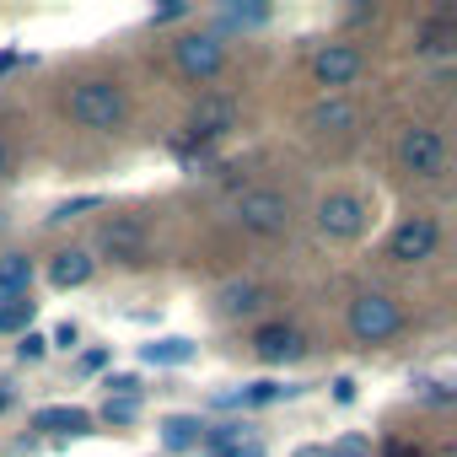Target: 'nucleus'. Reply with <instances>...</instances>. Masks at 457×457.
I'll return each instance as SVG.
<instances>
[{
    "label": "nucleus",
    "mask_w": 457,
    "mask_h": 457,
    "mask_svg": "<svg viewBox=\"0 0 457 457\" xmlns=\"http://www.w3.org/2000/svg\"><path fill=\"white\" fill-rule=\"evenodd\" d=\"M140 361L145 366H188L194 361V345L178 339V334L172 339H151V345H140Z\"/></svg>",
    "instance_id": "obj_16"
},
{
    "label": "nucleus",
    "mask_w": 457,
    "mask_h": 457,
    "mask_svg": "<svg viewBox=\"0 0 457 457\" xmlns=\"http://www.w3.org/2000/svg\"><path fill=\"white\" fill-rule=\"evenodd\" d=\"M232 124H237V103H232V97H204V103L194 108V119H188L194 140H215V135H226Z\"/></svg>",
    "instance_id": "obj_10"
},
{
    "label": "nucleus",
    "mask_w": 457,
    "mask_h": 457,
    "mask_svg": "<svg viewBox=\"0 0 457 457\" xmlns=\"http://www.w3.org/2000/svg\"><path fill=\"white\" fill-rule=\"evenodd\" d=\"M28 286H33V259H22V253H6V259H0V307H6V302H17Z\"/></svg>",
    "instance_id": "obj_15"
},
{
    "label": "nucleus",
    "mask_w": 457,
    "mask_h": 457,
    "mask_svg": "<svg viewBox=\"0 0 457 457\" xmlns=\"http://www.w3.org/2000/svg\"><path fill=\"white\" fill-rule=\"evenodd\" d=\"M253 350H259V361H296L302 355V334L286 328V323H270V328L253 334Z\"/></svg>",
    "instance_id": "obj_11"
},
{
    "label": "nucleus",
    "mask_w": 457,
    "mask_h": 457,
    "mask_svg": "<svg viewBox=\"0 0 457 457\" xmlns=\"http://www.w3.org/2000/svg\"><path fill=\"white\" fill-rule=\"evenodd\" d=\"M199 441H204V425H199L194 414L162 420V446H167V452H188V446H199Z\"/></svg>",
    "instance_id": "obj_17"
},
{
    "label": "nucleus",
    "mask_w": 457,
    "mask_h": 457,
    "mask_svg": "<svg viewBox=\"0 0 457 457\" xmlns=\"http://www.w3.org/2000/svg\"><path fill=\"white\" fill-rule=\"evenodd\" d=\"M312 71H318L323 87H350V81L361 76V49H350V44H328V49H318Z\"/></svg>",
    "instance_id": "obj_9"
},
{
    "label": "nucleus",
    "mask_w": 457,
    "mask_h": 457,
    "mask_svg": "<svg viewBox=\"0 0 457 457\" xmlns=\"http://www.w3.org/2000/svg\"><path fill=\"white\" fill-rule=\"evenodd\" d=\"M398 162H403L409 172H420V178H436V172L446 167V145H441V135H436L430 124H409L403 140H398Z\"/></svg>",
    "instance_id": "obj_6"
},
{
    "label": "nucleus",
    "mask_w": 457,
    "mask_h": 457,
    "mask_svg": "<svg viewBox=\"0 0 457 457\" xmlns=\"http://www.w3.org/2000/svg\"><path fill=\"white\" fill-rule=\"evenodd\" d=\"M6 172H12V145L0 140V178H6Z\"/></svg>",
    "instance_id": "obj_26"
},
{
    "label": "nucleus",
    "mask_w": 457,
    "mask_h": 457,
    "mask_svg": "<svg viewBox=\"0 0 457 457\" xmlns=\"http://www.w3.org/2000/svg\"><path fill=\"white\" fill-rule=\"evenodd\" d=\"M318 232L323 237H339V243L361 237L366 232V199L361 194H328L318 204Z\"/></svg>",
    "instance_id": "obj_5"
},
{
    "label": "nucleus",
    "mask_w": 457,
    "mask_h": 457,
    "mask_svg": "<svg viewBox=\"0 0 457 457\" xmlns=\"http://www.w3.org/2000/svg\"><path fill=\"white\" fill-rule=\"evenodd\" d=\"M103 248H108L119 264H140V259H145V226L129 220V215L108 220V226H103Z\"/></svg>",
    "instance_id": "obj_8"
},
{
    "label": "nucleus",
    "mask_w": 457,
    "mask_h": 457,
    "mask_svg": "<svg viewBox=\"0 0 457 457\" xmlns=\"http://www.w3.org/2000/svg\"><path fill=\"white\" fill-rule=\"evenodd\" d=\"M119 393H140V382L135 377H108V398H119Z\"/></svg>",
    "instance_id": "obj_25"
},
{
    "label": "nucleus",
    "mask_w": 457,
    "mask_h": 457,
    "mask_svg": "<svg viewBox=\"0 0 457 457\" xmlns=\"http://www.w3.org/2000/svg\"><path fill=\"white\" fill-rule=\"evenodd\" d=\"M44 350H49V339H44V334H22V345H17V355H22V361H44Z\"/></svg>",
    "instance_id": "obj_23"
},
{
    "label": "nucleus",
    "mask_w": 457,
    "mask_h": 457,
    "mask_svg": "<svg viewBox=\"0 0 457 457\" xmlns=\"http://www.w3.org/2000/svg\"><path fill=\"white\" fill-rule=\"evenodd\" d=\"M140 414V393H119V398H108V409H103V420H113V425H129Z\"/></svg>",
    "instance_id": "obj_19"
},
{
    "label": "nucleus",
    "mask_w": 457,
    "mask_h": 457,
    "mask_svg": "<svg viewBox=\"0 0 457 457\" xmlns=\"http://www.w3.org/2000/svg\"><path fill=\"white\" fill-rule=\"evenodd\" d=\"M220 38H210V33H194V38H183L178 44V71L188 76V81H210L215 71H220Z\"/></svg>",
    "instance_id": "obj_7"
},
{
    "label": "nucleus",
    "mask_w": 457,
    "mask_h": 457,
    "mask_svg": "<svg viewBox=\"0 0 457 457\" xmlns=\"http://www.w3.org/2000/svg\"><path fill=\"white\" fill-rule=\"evenodd\" d=\"M259 302H264V291H259V286H248V280L220 291V312H232V318H237V312H253Z\"/></svg>",
    "instance_id": "obj_18"
},
{
    "label": "nucleus",
    "mask_w": 457,
    "mask_h": 457,
    "mask_svg": "<svg viewBox=\"0 0 457 457\" xmlns=\"http://www.w3.org/2000/svg\"><path fill=\"white\" fill-rule=\"evenodd\" d=\"M264 17H270V12H264V6H248V12H243V6H237V12H226V22H264Z\"/></svg>",
    "instance_id": "obj_24"
},
{
    "label": "nucleus",
    "mask_w": 457,
    "mask_h": 457,
    "mask_svg": "<svg viewBox=\"0 0 457 457\" xmlns=\"http://www.w3.org/2000/svg\"><path fill=\"white\" fill-rule=\"evenodd\" d=\"M71 113H76V124H87V129H113V124L124 119V92H119L113 81H81V87L71 92Z\"/></svg>",
    "instance_id": "obj_2"
},
{
    "label": "nucleus",
    "mask_w": 457,
    "mask_h": 457,
    "mask_svg": "<svg viewBox=\"0 0 457 457\" xmlns=\"http://www.w3.org/2000/svg\"><path fill=\"white\" fill-rule=\"evenodd\" d=\"M49 280H54L60 291H76V286H87V280H92V253H81V248H65V253H54V264H49Z\"/></svg>",
    "instance_id": "obj_13"
},
{
    "label": "nucleus",
    "mask_w": 457,
    "mask_h": 457,
    "mask_svg": "<svg viewBox=\"0 0 457 457\" xmlns=\"http://www.w3.org/2000/svg\"><path fill=\"white\" fill-rule=\"evenodd\" d=\"M87 425H92V414H87V409H71V403L33 414V430H54V436H81Z\"/></svg>",
    "instance_id": "obj_14"
},
{
    "label": "nucleus",
    "mask_w": 457,
    "mask_h": 457,
    "mask_svg": "<svg viewBox=\"0 0 457 457\" xmlns=\"http://www.w3.org/2000/svg\"><path fill=\"white\" fill-rule=\"evenodd\" d=\"M398 328H403V312H398V302H393V296L366 291V296H355V302H350V334H355L361 345H387Z\"/></svg>",
    "instance_id": "obj_1"
},
{
    "label": "nucleus",
    "mask_w": 457,
    "mask_h": 457,
    "mask_svg": "<svg viewBox=\"0 0 457 457\" xmlns=\"http://www.w3.org/2000/svg\"><path fill=\"white\" fill-rule=\"evenodd\" d=\"M28 323H33V302H6V307H0V334L28 328Z\"/></svg>",
    "instance_id": "obj_20"
},
{
    "label": "nucleus",
    "mask_w": 457,
    "mask_h": 457,
    "mask_svg": "<svg viewBox=\"0 0 457 457\" xmlns=\"http://www.w3.org/2000/svg\"><path fill=\"white\" fill-rule=\"evenodd\" d=\"M97 204H103L97 194H81V199H71V204H60V210H54L49 220H71V215H81V210H97Z\"/></svg>",
    "instance_id": "obj_22"
},
{
    "label": "nucleus",
    "mask_w": 457,
    "mask_h": 457,
    "mask_svg": "<svg viewBox=\"0 0 457 457\" xmlns=\"http://www.w3.org/2000/svg\"><path fill=\"white\" fill-rule=\"evenodd\" d=\"M436 243H441L436 220H430V215H409V220H398V226H393V237H387V259H398V264H425V259L436 253Z\"/></svg>",
    "instance_id": "obj_4"
},
{
    "label": "nucleus",
    "mask_w": 457,
    "mask_h": 457,
    "mask_svg": "<svg viewBox=\"0 0 457 457\" xmlns=\"http://www.w3.org/2000/svg\"><path fill=\"white\" fill-rule=\"evenodd\" d=\"M215 457H264V446H259L253 436H237V441H226Z\"/></svg>",
    "instance_id": "obj_21"
},
{
    "label": "nucleus",
    "mask_w": 457,
    "mask_h": 457,
    "mask_svg": "<svg viewBox=\"0 0 457 457\" xmlns=\"http://www.w3.org/2000/svg\"><path fill=\"white\" fill-rule=\"evenodd\" d=\"M237 220H243V232L280 237L286 226H291V204H286V194H275V188H248V194L237 199Z\"/></svg>",
    "instance_id": "obj_3"
},
{
    "label": "nucleus",
    "mask_w": 457,
    "mask_h": 457,
    "mask_svg": "<svg viewBox=\"0 0 457 457\" xmlns=\"http://www.w3.org/2000/svg\"><path fill=\"white\" fill-rule=\"evenodd\" d=\"M361 124V113H355V103H345V97H323L318 108H312V129L318 135H350Z\"/></svg>",
    "instance_id": "obj_12"
}]
</instances>
